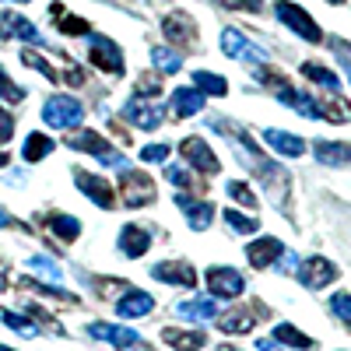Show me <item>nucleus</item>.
<instances>
[{"label": "nucleus", "mask_w": 351, "mask_h": 351, "mask_svg": "<svg viewBox=\"0 0 351 351\" xmlns=\"http://www.w3.org/2000/svg\"><path fill=\"white\" fill-rule=\"evenodd\" d=\"M46 225L53 228V236L64 239V243H74V239L81 236V225H77V218H71V215H49Z\"/></svg>", "instance_id": "nucleus-26"}, {"label": "nucleus", "mask_w": 351, "mask_h": 351, "mask_svg": "<svg viewBox=\"0 0 351 351\" xmlns=\"http://www.w3.org/2000/svg\"><path fill=\"white\" fill-rule=\"evenodd\" d=\"M49 152H53V141L46 134H32L25 141V162H43Z\"/></svg>", "instance_id": "nucleus-32"}, {"label": "nucleus", "mask_w": 351, "mask_h": 351, "mask_svg": "<svg viewBox=\"0 0 351 351\" xmlns=\"http://www.w3.org/2000/svg\"><path fill=\"white\" fill-rule=\"evenodd\" d=\"M225 225H228L232 232H256V228H260L256 218H246L243 211H232V208L225 211Z\"/></svg>", "instance_id": "nucleus-33"}, {"label": "nucleus", "mask_w": 351, "mask_h": 351, "mask_svg": "<svg viewBox=\"0 0 351 351\" xmlns=\"http://www.w3.org/2000/svg\"><path fill=\"white\" fill-rule=\"evenodd\" d=\"M120 246H123L127 256H141L144 250L152 246V236H148L144 228H137V225H123V232H120Z\"/></svg>", "instance_id": "nucleus-23"}, {"label": "nucleus", "mask_w": 351, "mask_h": 351, "mask_svg": "<svg viewBox=\"0 0 351 351\" xmlns=\"http://www.w3.org/2000/svg\"><path fill=\"white\" fill-rule=\"evenodd\" d=\"M218 351H232V348H228V344H225V348H218Z\"/></svg>", "instance_id": "nucleus-51"}, {"label": "nucleus", "mask_w": 351, "mask_h": 351, "mask_svg": "<svg viewBox=\"0 0 351 351\" xmlns=\"http://www.w3.org/2000/svg\"><path fill=\"white\" fill-rule=\"evenodd\" d=\"M0 319H4L8 327H14L21 337H36L39 330H36V324H28L25 316H18V313H8V309H0Z\"/></svg>", "instance_id": "nucleus-34"}, {"label": "nucleus", "mask_w": 351, "mask_h": 351, "mask_svg": "<svg viewBox=\"0 0 351 351\" xmlns=\"http://www.w3.org/2000/svg\"><path fill=\"white\" fill-rule=\"evenodd\" d=\"M152 309H155V299L148 295V291H137V288H130L127 295H120V299H116V313H120V316H127V319L148 316Z\"/></svg>", "instance_id": "nucleus-15"}, {"label": "nucleus", "mask_w": 351, "mask_h": 351, "mask_svg": "<svg viewBox=\"0 0 351 351\" xmlns=\"http://www.w3.org/2000/svg\"><path fill=\"white\" fill-rule=\"evenodd\" d=\"M152 64L158 71H165V74H176V71L183 67V56L176 53V49H169V46H158V49H152Z\"/></svg>", "instance_id": "nucleus-29"}, {"label": "nucleus", "mask_w": 351, "mask_h": 351, "mask_svg": "<svg viewBox=\"0 0 351 351\" xmlns=\"http://www.w3.org/2000/svg\"><path fill=\"white\" fill-rule=\"evenodd\" d=\"M281 253H285V246H281V239H274V236H263V239H256V243L246 246V256H250L253 267H267V263H274Z\"/></svg>", "instance_id": "nucleus-18"}, {"label": "nucleus", "mask_w": 351, "mask_h": 351, "mask_svg": "<svg viewBox=\"0 0 351 351\" xmlns=\"http://www.w3.org/2000/svg\"><path fill=\"white\" fill-rule=\"evenodd\" d=\"M0 99H8V102H21L25 99V92L4 74V67H0Z\"/></svg>", "instance_id": "nucleus-38"}, {"label": "nucleus", "mask_w": 351, "mask_h": 351, "mask_svg": "<svg viewBox=\"0 0 351 351\" xmlns=\"http://www.w3.org/2000/svg\"><path fill=\"white\" fill-rule=\"evenodd\" d=\"M313 152H316V162H324V165H351V148H344V144L319 141Z\"/></svg>", "instance_id": "nucleus-25"}, {"label": "nucleus", "mask_w": 351, "mask_h": 351, "mask_svg": "<svg viewBox=\"0 0 351 351\" xmlns=\"http://www.w3.org/2000/svg\"><path fill=\"white\" fill-rule=\"evenodd\" d=\"M43 120L56 130H74L84 120V106L77 99H67V95H53L43 106Z\"/></svg>", "instance_id": "nucleus-1"}, {"label": "nucleus", "mask_w": 351, "mask_h": 351, "mask_svg": "<svg viewBox=\"0 0 351 351\" xmlns=\"http://www.w3.org/2000/svg\"><path fill=\"white\" fill-rule=\"evenodd\" d=\"M225 193H228L232 200H239L243 208H253V204H256V197L250 193V186H246V183H228V186H225Z\"/></svg>", "instance_id": "nucleus-39"}, {"label": "nucleus", "mask_w": 351, "mask_h": 351, "mask_svg": "<svg viewBox=\"0 0 351 351\" xmlns=\"http://www.w3.org/2000/svg\"><path fill=\"white\" fill-rule=\"evenodd\" d=\"M256 316H267V309L263 306H239V309H232L218 319V327L225 334H250L253 324H256Z\"/></svg>", "instance_id": "nucleus-10"}, {"label": "nucleus", "mask_w": 351, "mask_h": 351, "mask_svg": "<svg viewBox=\"0 0 351 351\" xmlns=\"http://www.w3.org/2000/svg\"><path fill=\"white\" fill-rule=\"evenodd\" d=\"M263 141L271 144V148H278L281 155H291V158H299L306 152V141H299L295 134H285V130H263Z\"/></svg>", "instance_id": "nucleus-22"}, {"label": "nucleus", "mask_w": 351, "mask_h": 351, "mask_svg": "<svg viewBox=\"0 0 351 351\" xmlns=\"http://www.w3.org/2000/svg\"><path fill=\"white\" fill-rule=\"evenodd\" d=\"M8 162H11V158H8V152H0V169H4Z\"/></svg>", "instance_id": "nucleus-48"}, {"label": "nucleus", "mask_w": 351, "mask_h": 351, "mask_svg": "<svg viewBox=\"0 0 351 351\" xmlns=\"http://www.w3.org/2000/svg\"><path fill=\"white\" fill-rule=\"evenodd\" d=\"M274 341H281V344H288V348H299V351H309V348H313V337L299 334V327H291V324H278Z\"/></svg>", "instance_id": "nucleus-28"}, {"label": "nucleus", "mask_w": 351, "mask_h": 351, "mask_svg": "<svg viewBox=\"0 0 351 351\" xmlns=\"http://www.w3.org/2000/svg\"><path fill=\"white\" fill-rule=\"evenodd\" d=\"M88 334L99 337V341H109L112 348H123V351H152V344H144L137 330H127V327H116V324H92Z\"/></svg>", "instance_id": "nucleus-6"}, {"label": "nucleus", "mask_w": 351, "mask_h": 351, "mask_svg": "<svg viewBox=\"0 0 351 351\" xmlns=\"http://www.w3.org/2000/svg\"><path fill=\"white\" fill-rule=\"evenodd\" d=\"M162 28H165V36H169L176 46H190L193 36H197V25H193L186 14H169Z\"/></svg>", "instance_id": "nucleus-19"}, {"label": "nucleus", "mask_w": 351, "mask_h": 351, "mask_svg": "<svg viewBox=\"0 0 351 351\" xmlns=\"http://www.w3.org/2000/svg\"><path fill=\"white\" fill-rule=\"evenodd\" d=\"M274 11H278V18L291 28V32H299L306 43H319V39H324V32H319V25L299 8V4H288V0H278V4H274Z\"/></svg>", "instance_id": "nucleus-4"}, {"label": "nucleus", "mask_w": 351, "mask_h": 351, "mask_svg": "<svg viewBox=\"0 0 351 351\" xmlns=\"http://www.w3.org/2000/svg\"><path fill=\"white\" fill-rule=\"evenodd\" d=\"M11 225H18V221L11 218V211H4V208H0V228H11Z\"/></svg>", "instance_id": "nucleus-45"}, {"label": "nucleus", "mask_w": 351, "mask_h": 351, "mask_svg": "<svg viewBox=\"0 0 351 351\" xmlns=\"http://www.w3.org/2000/svg\"><path fill=\"white\" fill-rule=\"evenodd\" d=\"M176 316L204 324V319H215V316H218V306H215V299H186V302L176 306Z\"/></svg>", "instance_id": "nucleus-20"}, {"label": "nucleus", "mask_w": 351, "mask_h": 351, "mask_svg": "<svg viewBox=\"0 0 351 351\" xmlns=\"http://www.w3.org/2000/svg\"><path fill=\"white\" fill-rule=\"evenodd\" d=\"M0 351H14V348H8V344H0Z\"/></svg>", "instance_id": "nucleus-49"}, {"label": "nucleus", "mask_w": 351, "mask_h": 351, "mask_svg": "<svg viewBox=\"0 0 351 351\" xmlns=\"http://www.w3.org/2000/svg\"><path fill=\"white\" fill-rule=\"evenodd\" d=\"M165 176H169V183H176L180 190H193V180H190V172H186L183 165H169Z\"/></svg>", "instance_id": "nucleus-40"}, {"label": "nucleus", "mask_w": 351, "mask_h": 351, "mask_svg": "<svg viewBox=\"0 0 351 351\" xmlns=\"http://www.w3.org/2000/svg\"><path fill=\"white\" fill-rule=\"evenodd\" d=\"M88 60L106 74H123V53L106 36H92V43H88Z\"/></svg>", "instance_id": "nucleus-5"}, {"label": "nucleus", "mask_w": 351, "mask_h": 351, "mask_svg": "<svg viewBox=\"0 0 351 351\" xmlns=\"http://www.w3.org/2000/svg\"><path fill=\"white\" fill-rule=\"evenodd\" d=\"M141 158H144V162H162V158H169V144H148V148H141Z\"/></svg>", "instance_id": "nucleus-42"}, {"label": "nucleus", "mask_w": 351, "mask_h": 351, "mask_svg": "<svg viewBox=\"0 0 351 351\" xmlns=\"http://www.w3.org/2000/svg\"><path fill=\"white\" fill-rule=\"evenodd\" d=\"M299 281L306 285V288H313V291H319V288H327L334 278H337V267L327 260V256H309V260H302L299 263Z\"/></svg>", "instance_id": "nucleus-8"}, {"label": "nucleus", "mask_w": 351, "mask_h": 351, "mask_svg": "<svg viewBox=\"0 0 351 351\" xmlns=\"http://www.w3.org/2000/svg\"><path fill=\"white\" fill-rule=\"evenodd\" d=\"M348 77H351V60H348Z\"/></svg>", "instance_id": "nucleus-50"}, {"label": "nucleus", "mask_w": 351, "mask_h": 351, "mask_svg": "<svg viewBox=\"0 0 351 351\" xmlns=\"http://www.w3.org/2000/svg\"><path fill=\"white\" fill-rule=\"evenodd\" d=\"M74 180H77V186H81V193L88 197V200H95L99 204V208H112V204H116V197H112V186L102 180V176H88V172H74Z\"/></svg>", "instance_id": "nucleus-11"}, {"label": "nucleus", "mask_w": 351, "mask_h": 351, "mask_svg": "<svg viewBox=\"0 0 351 351\" xmlns=\"http://www.w3.org/2000/svg\"><path fill=\"white\" fill-rule=\"evenodd\" d=\"M152 274H155L158 281H165V285H180V288H193V285H197V271L190 267V263H176V260L155 263Z\"/></svg>", "instance_id": "nucleus-13"}, {"label": "nucleus", "mask_w": 351, "mask_h": 351, "mask_svg": "<svg viewBox=\"0 0 351 351\" xmlns=\"http://www.w3.org/2000/svg\"><path fill=\"white\" fill-rule=\"evenodd\" d=\"M327 4H341V0H327Z\"/></svg>", "instance_id": "nucleus-52"}, {"label": "nucleus", "mask_w": 351, "mask_h": 351, "mask_svg": "<svg viewBox=\"0 0 351 351\" xmlns=\"http://www.w3.org/2000/svg\"><path fill=\"white\" fill-rule=\"evenodd\" d=\"M193 81H197V92L200 95H225L228 92V81L221 74H211V71H197Z\"/></svg>", "instance_id": "nucleus-27"}, {"label": "nucleus", "mask_w": 351, "mask_h": 351, "mask_svg": "<svg viewBox=\"0 0 351 351\" xmlns=\"http://www.w3.org/2000/svg\"><path fill=\"white\" fill-rule=\"evenodd\" d=\"M120 190H123V204H127V208H144V204L155 200L152 176H148V172H137V169H123Z\"/></svg>", "instance_id": "nucleus-3"}, {"label": "nucleus", "mask_w": 351, "mask_h": 351, "mask_svg": "<svg viewBox=\"0 0 351 351\" xmlns=\"http://www.w3.org/2000/svg\"><path fill=\"white\" fill-rule=\"evenodd\" d=\"M302 74H306L313 84H324L327 92H337V88H341L337 74H334V71H327V67H319V64H302Z\"/></svg>", "instance_id": "nucleus-30"}, {"label": "nucleus", "mask_w": 351, "mask_h": 351, "mask_svg": "<svg viewBox=\"0 0 351 351\" xmlns=\"http://www.w3.org/2000/svg\"><path fill=\"white\" fill-rule=\"evenodd\" d=\"M162 341L172 344L176 351H200L204 348V330H162Z\"/></svg>", "instance_id": "nucleus-24"}, {"label": "nucleus", "mask_w": 351, "mask_h": 351, "mask_svg": "<svg viewBox=\"0 0 351 351\" xmlns=\"http://www.w3.org/2000/svg\"><path fill=\"white\" fill-rule=\"evenodd\" d=\"M176 208H180L186 218H190V228H208L211 225V215H215V208L208 200H193V197H186V193H176Z\"/></svg>", "instance_id": "nucleus-14"}, {"label": "nucleus", "mask_w": 351, "mask_h": 351, "mask_svg": "<svg viewBox=\"0 0 351 351\" xmlns=\"http://www.w3.org/2000/svg\"><path fill=\"white\" fill-rule=\"evenodd\" d=\"M221 46H225L228 56H236V60H256V56H260V53L246 43V36L236 32V28H225V32H221ZM260 60H263V56H260Z\"/></svg>", "instance_id": "nucleus-21"}, {"label": "nucleus", "mask_w": 351, "mask_h": 351, "mask_svg": "<svg viewBox=\"0 0 351 351\" xmlns=\"http://www.w3.org/2000/svg\"><path fill=\"white\" fill-rule=\"evenodd\" d=\"M0 36L4 39H25V43H43L39 39V28L28 21V18H21V14H14V11H4L0 14Z\"/></svg>", "instance_id": "nucleus-12"}, {"label": "nucleus", "mask_w": 351, "mask_h": 351, "mask_svg": "<svg viewBox=\"0 0 351 351\" xmlns=\"http://www.w3.org/2000/svg\"><path fill=\"white\" fill-rule=\"evenodd\" d=\"M137 88H141V92H148V95H155L158 92V81H141Z\"/></svg>", "instance_id": "nucleus-46"}, {"label": "nucleus", "mask_w": 351, "mask_h": 351, "mask_svg": "<svg viewBox=\"0 0 351 351\" xmlns=\"http://www.w3.org/2000/svg\"><path fill=\"white\" fill-rule=\"evenodd\" d=\"M221 8H236V11H260V0H218Z\"/></svg>", "instance_id": "nucleus-43"}, {"label": "nucleus", "mask_w": 351, "mask_h": 351, "mask_svg": "<svg viewBox=\"0 0 351 351\" xmlns=\"http://www.w3.org/2000/svg\"><path fill=\"white\" fill-rule=\"evenodd\" d=\"M330 309H334L337 319H344V324L351 327V295H348V291H337V295L330 299Z\"/></svg>", "instance_id": "nucleus-36"}, {"label": "nucleus", "mask_w": 351, "mask_h": 351, "mask_svg": "<svg viewBox=\"0 0 351 351\" xmlns=\"http://www.w3.org/2000/svg\"><path fill=\"white\" fill-rule=\"evenodd\" d=\"M123 112H127V120H134V127H141V130H155L162 123V109L141 102V99H130L123 106Z\"/></svg>", "instance_id": "nucleus-17"}, {"label": "nucleus", "mask_w": 351, "mask_h": 351, "mask_svg": "<svg viewBox=\"0 0 351 351\" xmlns=\"http://www.w3.org/2000/svg\"><path fill=\"white\" fill-rule=\"evenodd\" d=\"M14 4H28V0H14Z\"/></svg>", "instance_id": "nucleus-53"}, {"label": "nucleus", "mask_w": 351, "mask_h": 351, "mask_svg": "<svg viewBox=\"0 0 351 351\" xmlns=\"http://www.w3.org/2000/svg\"><path fill=\"white\" fill-rule=\"evenodd\" d=\"M316 116H327L334 123H344V120H351V106L341 102V99H327V102H316Z\"/></svg>", "instance_id": "nucleus-31"}, {"label": "nucleus", "mask_w": 351, "mask_h": 351, "mask_svg": "<svg viewBox=\"0 0 351 351\" xmlns=\"http://www.w3.org/2000/svg\"><path fill=\"white\" fill-rule=\"evenodd\" d=\"M21 60H25L28 67H36V71H43V74H46L49 81H64V74H60V71H53V67H49V64L43 60V56H36V53H21Z\"/></svg>", "instance_id": "nucleus-37"}, {"label": "nucleus", "mask_w": 351, "mask_h": 351, "mask_svg": "<svg viewBox=\"0 0 351 351\" xmlns=\"http://www.w3.org/2000/svg\"><path fill=\"white\" fill-rule=\"evenodd\" d=\"M28 267H32V271H43L46 278H60V267H56L53 260H46V256H32V260H28Z\"/></svg>", "instance_id": "nucleus-41"}, {"label": "nucleus", "mask_w": 351, "mask_h": 351, "mask_svg": "<svg viewBox=\"0 0 351 351\" xmlns=\"http://www.w3.org/2000/svg\"><path fill=\"white\" fill-rule=\"evenodd\" d=\"M11 134H14V120H11V116H8L4 109H0V144H8V141H11Z\"/></svg>", "instance_id": "nucleus-44"}, {"label": "nucleus", "mask_w": 351, "mask_h": 351, "mask_svg": "<svg viewBox=\"0 0 351 351\" xmlns=\"http://www.w3.org/2000/svg\"><path fill=\"white\" fill-rule=\"evenodd\" d=\"M256 351H281V348H278V341H260Z\"/></svg>", "instance_id": "nucleus-47"}, {"label": "nucleus", "mask_w": 351, "mask_h": 351, "mask_svg": "<svg viewBox=\"0 0 351 351\" xmlns=\"http://www.w3.org/2000/svg\"><path fill=\"white\" fill-rule=\"evenodd\" d=\"M56 28H60L64 36H88L92 28H88V21H81V18H74V14H64L60 21H56Z\"/></svg>", "instance_id": "nucleus-35"}, {"label": "nucleus", "mask_w": 351, "mask_h": 351, "mask_svg": "<svg viewBox=\"0 0 351 351\" xmlns=\"http://www.w3.org/2000/svg\"><path fill=\"white\" fill-rule=\"evenodd\" d=\"M204 278H208L211 299H236V295H243V288H246V281H243V274L236 267H211Z\"/></svg>", "instance_id": "nucleus-7"}, {"label": "nucleus", "mask_w": 351, "mask_h": 351, "mask_svg": "<svg viewBox=\"0 0 351 351\" xmlns=\"http://www.w3.org/2000/svg\"><path fill=\"white\" fill-rule=\"evenodd\" d=\"M67 144H71V148H77V152L95 155V158H99L102 165H109V169H123V162H127L120 152H112L109 144H106L99 134H92V130H77V134H71Z\"/></svg>", "instance_id": "nucleus-2"}, {"label": "nucleus", "mask_w": 351, "mask_h": 351, "mask_svg": "<svg viewBox=\"0 0 351 351\" xmlns=\"http://www.w3.org/2000/svg\"><path fill=\"white\" fill-rule=\"evenodd\" d=\"M180 155L197 169V172H204V176H215L218 169H221V162L215 158V152L204 144V137H186L183 144H180Z\"/></svg>", "instance_id": "nucleus-9"}, {"label": "nucleus", "mask_w": 351, "mask_h": 351, "mask_svg": "<svg viewBox=\"0 0 351 351\" xmlns=\"http://www.w3.org/2000/svg\"><path fill=\"white\" fill-rule=\"evenodd\" d=\"M200 106H204V95L197 92V88H176L172 102H169V112L176 116V120H186V116L200 112Z\"/></svg>", "instance_id": "nucleus-16"}]
</instances>
